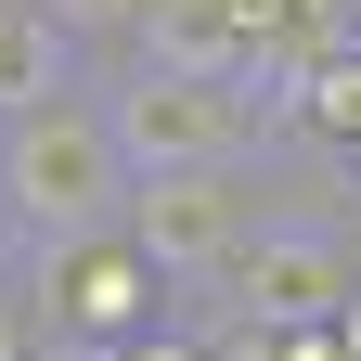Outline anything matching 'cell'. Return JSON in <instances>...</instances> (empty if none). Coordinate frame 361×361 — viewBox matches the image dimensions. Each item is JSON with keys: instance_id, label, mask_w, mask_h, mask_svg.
I'll return each mask as SVG.
<instances>
[{"instance_id": "cell-1", "label": "cell", "mask_w": 361, "mask_h": 361, "mask_svg": "<svg viewBox=\"0 0 361 361\" xmlns=\"http://www.w3.org/2000/svg\"><path fill=\"white\" fill-rule=\"evenodd\" d=\"M129 194H142V168L116 155L104 90H65V104H39V116L0 129V258L13 271L129 233Z\"/></svg>"}, {"instance_id": "cell-2", "label": "cell", "mask_w": 361, "mask_h": 361, "mask_svg": "<svg viewBox=\"0 0 361 361\" xmlns=\"http://www.w3.org/2000/svg\"><path fill=\"white\" fill-rule=\"evenodd\" d=\"M104 116H116V155L168 180V168H271L284 155V104L245 78H180V65H116L104 78Z\"/></svg>"}, {"instance_id": "cell-3", "label": "cell", "mask_w": 361, "mask_h": 361, "mask_svg": "<svg viewBox=\"0 0 361 361\" xmlns=\"http://www.w3.org/2000/svg\"><path fill=\"white\" fill-rule=\"evenodd\" d=\"M219 323H258V336H310V323H348L361 310V233L323 207H271L258 245L219 271Z\"/></svg>"}, {"instance_id": "cell-4", "label": "cell", "mask_w": 361, "mask_h": 361, "mask_svg": "<svg viewBox=\"0 0 361 361\" xmlns=\"http://www.w3.org/2000/svg\"><path fill=\"white\" fill-rule=\"evenodd\" d=\"M284 207V155L271 168H168L129 194V245L168 271V297H207L219 271L258 245V219Z\"/></svg>"}, {"instance_id": "cell-5", "label": "cell", "mask_w": 361, "mask_h": 361, "mask_svg": "<svg viewBox=\"0 0 361 361\" xmlns=\"http://www.w3.org/2000/svg\"><path fill=\"white\" fill-rule=\"evenodd\" d=\"M26 310H39V348H78V361H116L129 336L168 323V271L104 233V245H65V258H26Z\"/></svg>"}, {"instance_id": "cell-6", "label": "cell", "mask_w": 361, "mask_h": 361, "mask_svg": "<svg viewBox=\"0 0 361 361\" xmlns=\"http://www.w3.org/2000/svg\"><path fill=\"white\" fill-rule=\"evenodd\" d=\"M78 65H90V52H78L52 13H39V0H0V129L39 116V104H65V90H90Z\"/></svg>"}, {"instance_id": "cell-7", "label": "cell", "mask_w": 361, "mask_h": 361, "mask_svg": "<svg viewBox=\"0 0 361 361\" xmlns=\"http://www.w3.org/2000/svg\"><path fill=\"white\" fill-rule=\"evenodd\" d=\"M39 13H52V26L78 39V52H129V39H142V13H155V0H39Z\"/></svg>"}, {"instance_id": "cell-8", "label": "cell", "mask_w": 361, "mask_h": 361, "mask_svg": "<svg viewBox=\"0 0 361 361\" xmlns=\"http://www.w3.org/2000/svg\"><path fill=\"white\" fill-rule=\"evenodd\" d=\"M116 361H207V323H194V310L168 297V323H155V336H129Z\"/></svg>"}, {"instance_id": "cell-9", "label": "cell", "mask_w": 361, "mask_h": 361, "mask_svg": "<svg viewBox=\"0 0 361 361\" xmlns=\"http://www.w3.org/2000/svg\"><path fill=\"white\" fill-rule=\"evenodd\" d=\"M0 361H39V310H26V271L0 258Z\"/></svg>"}, {"instance_id": "cell-10", "label": "cell", "mask_w": 361, "mask_h": 361, "mask_svg": "<svg viewBox=\"0 0 361 361\" xmlns=\"http://www.w3.org/2000/svg\"><path fill=\"white\" fill-rule=\"evenodd\" d=\"M336 168H348V180H361V129H348V142H336Z\"/></svg>"}]
</instances>
